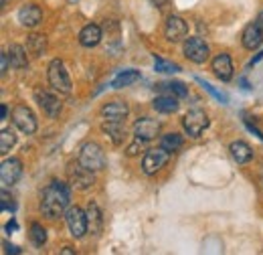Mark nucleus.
Returning a JSON list of instances; mask_svg holds the SVG:
<instances>
[{
    "instance_id": "1",
    "label": "nucleus",
    "mask_w": 263,
    "mask_h": 255,
    "mask_svg": "<svg viewBox=\"0 0 263 255\" xmlns=\"http://www.w3.org/2000/svg\"><path fill=\"white\" fill-rule=\"evenodd\" d=\"M69 198H71V192L65 183H59V180H53L41 196V211L45 217L49 219H57L59 215H63L69 205Z\"/></svg>"
},
{
    "instance_id": "2",
    "label": "nucleus",
    "mask_w": 263,
    "mask_h": 255,
    "mask_svg": "<svg viewBox=\"0 0 263 255\" xmlns=\"http://www.w3.org/2000/svg\"><path fill=\"white\" fill-rule=\"evenodd\" d=\"M49 83L55 92L59 94H69L71 92V79H69V73H67L65 65L61 63L59 59L51 61L49 65Z\"/></svg>"
},
{
    "instance_id": "3",
    "label": "nucleus",
    "mask_w": 263,
    "mask_h": 255,
    "mask_svg": "<svg viewBox=\"0 0 263 255\" xmlns=\"http://www.w3.org/2000/svg\"><path fill=\"white\" fill-rule=\"evenodd\" d=\"M79 162L89 168V170H101L105 166V154L101 150V146H98L96 142H87L83 148H81V154H79Z\"/></svg>"
},
{
    "instance_id": "4",
    "label": "nucleus",
    "mask_w": 263,
    "mask_h": 255,
    "mask_svg": "<svg viewBox=\"0 0 263 255\" xmlns=\"http://www.w3.org/2000/svg\"><path fill=\"white\" fill-rule=\"evenodd\" d=\"M12 122H14V126L18 128L21 132H25V134H34L36 132V118H34L33 110L23 105V103L12 110Z\"/></svg>"
},
{
    "instance_id": "5",
    "label": "nucleus",
    "mask_w": 263,
    "mask_h": 255,
    "mask_svg": "<svg viewBox=\"0 0 263 255\" xmlns=\"http://www.w3.org/2000/svg\"><path fill=\"white\" fill-rule=\"evenodd\" d=\"M67 227H69V231H71V235L73 237H83L85 233H87V215L79 209V207H71V209H67Z\"/></svg>"
},
{
    "instance_id": "6",
    "label": "nucleus",
    "mask_w": 263,
    "mask_h": 255,
    "mask_svg": "<svg viewBox=\"0 0 263 255\" xmlns=\"http://www.w3.org/2000/svg\"><path fill=\"white\" fill-rule=\"evenodd\" d=\"M69 180H71V187L79 189V191H85L93 185V170L85 168L81 162L71 166L69 168Z\"/></svg>"
},
{
    "instance_id": "7",
    "label": "nucleus",
    "mask_w": 263,
    "mask_h": 255,
    "mask_svg": "<svg viewBox=\"0 0 263 255\" xmlns=\"http://www.w3.org/2000/svg\"><path fill=\"white\" fill-rule=\"evenodd\" d=\"M182 126H184V130L189 132V136L198 138V136L206 130V126H209V118H206V114H204V112H200V110H193V112H189V114L184 116Z\"/></svg>"
},
{
    "instance_id": "8",
    "label": "nucleus",
    "mask_w": 263,
    "mask_h": 255,
    "mask_svg": "<svg viewBox=\"0 0 263 255\" xmlns=\"http://www.w3.org/2000/svg\"><path fill=\"white\" fill-rule=\"evenodd\" d=\"M184 55L193 63H204L209 59V45L202 39H198V37H191L184 43Z\"/></svg>"
},
{
    "instance_id": "9",
    "label": "nucleus",
    "mask_w": 263,
    "mask_h": 255,
    "mask_svg": "<svg viewBox=\"0 0 263 255\" xmlns=\"http://www.w3.org/2000/svg\"><path fill=\"white\" fill-rule=\"evenodd\" d=\"M166 162H168V150H164V148H160V150H148L144 160H142V168H144L146 174H154L160 168H164Z\"/></svg>"
},
{
    "instance_id": "10",
    "label": "nucleus",
    "mask_w": 263,
    "mask_h": 255,
    "mask_svg": "<svg viewBox=\"0 0 263 255\" xmlns=\"http://www.w3.org/2000/svg\"><path fill=\"white\" fill-rule=\"evenodd\" d=\"M23 174V164L18 158H10L2 162V168H0V178H2V185L4 187H10L14 185Z\"/></svg>"
},
{
    "instance_id": "11",
    "label": "nucleus",
    "mask_w": 263,
    "mask_h": 255,
    "mask_svg": "<svg viewBox=\"0 0 263 255\" xmlns=\"http://www.w3.org/2000/svg\"><path fill=\"white\" fill-rule=\"evenodd\" d=\"M34 99H36V103L43 107V112H45L47 116H51V118H57V116H59V112H61V103H59L57 97L51 96L49 92H45V89H36V92H34Z\"/></svg>"
},
{
    "instance_id": "12",
    "label": "nucleus",
    "mask_w": 263,
    "mask_h": 255,
    "mask_svg": "<svg viewBox=\"0 0 263 255\" xmlns=\"http://www.w3.org/2000/svg\"><path fill=\"white\" fill-rule=\"evenodd\" d=\"M158 132H160V124L156 120H150V118H142L134 126V136L138 140H152L158 136Z\"/></svg>"
},
{
    "instance_id": "13",
    "label": "nucleus",
    "mask_w": 263,
    "mask_h": 255,
    "mask_svg": "<svg viewBox=\"0 0 263 255\" xmlns=\"http://www.w3.org/2000/svg\"><path fill=\"white\" fill-rule=\"evenodd\" d=\"M186 32H189V25H186L180 16H170V19H168L166 29H164V34L168 41L178 43V41H182V39L186 37Z\"/></svg>"
},
{
    "instance_id": "14",
    "label": "nucleus",
    "mask_w": 263,
    "mask_h": 255,
    "mask_svg": "<svg viewBox=\"0 0 263 255\" xmlns=\"http://www.w3.org/2000/svg\"><path fill=\"white\" fill-rule=\"evenodd\" d=\"M128 112H130L128 105L122 101H111V103L103 105V110H101V114L107 122H124L128 118Z\"/></svg>"
},
{
    "instance_id": "15",
    "label": "nucleus",
    "mask_w": 263,
    "mask_h": 255,
    "mask_svg": "<svg viewBox=\"0 0 263 255\" xmlns=\"http://www.w3.org/2000/svg\"><path fill=\"white\" fill-rule=\"evenodd\" d=\"M213 71L217 73V77L221 81H229L233 77V63H231V57L227 53H221L213 59Z\"/></svg>"
},
{
    "instance_id": "16",
    "label": "nucleus",
    "mask_w": 263,
    "mask_h": 255,
    "mask_svg": "<svg viewBox=\"0 0 263 255\" xmlns=\"http://www.w3.org/2000/svg\"><path fill=\"white\" fill-rule=\"evenodd\" d=\"M41 19H43V12H41V8L34 6V4L23 6L21 12H18V21H21L23 27H36V25L41 23Z\"/></svg>"
},
{
    "instance_id": "17",
    "label": "nucleus",
    "mask_w": 263,
    "mask_h": 255,
    "mask_svg": "<svg viewBox=\"0 0 263 255\" xmlns=\"http://www.w3.org/2000/svg\"><path fill=\"white\" fill-rule=\"evenodd\" d=\"M263 41V31L257 27V23H251L243 31V45L247 49H257Z\"/></svg>"
},
{
    "instance_id": "18",
    "label": "nucleus",
    "mask_w": 263,
    "mask_h": 255,
    "mask_svg": "<svg viewBox=\"0 0 263 255\" xmlns=\"http://www.w3.org/2000/svg\"><path fill=\"white\" fill-rule=\"evenodd\" d=\"M99 41H101V29L98 25H87V27H83V31L79 32V43L87 49L99 45Z\"/></svg>"
},
{
    "instance_id": "19",
    "label": "nucleus",
    "mask_w": 263,
    "mask_h": 255,
    "mask_svg": "<svg viewBox=\"0 0 263 255\" xmlns=\"http://www.w3.org/2000/svg\"><path fill=\"white\" fill-rule=\"evenodd\" d=\"M154 110L160 112V114H174L178 110V101H176V96H160L154 99Z\"/></svg>"
},
{
    "instance_id": "20",
    "label": "nucleus",
    "mask_w": 263,
    "mask_h": 255,
    "mask_svg": "<svg viewBox=\"0 0 263 255\" xmlns=\"http://www.w3.org/2000/svg\"><path fill=\"white\" fill-rule=\"evenodd\" d=\"M229 150H231V156L237 160L239 164H245V162H249V160L253 158V150L245 142H233Z\"/></svg>"
},
{
    "instance_id": "21",
    "label": "nucleus",
    "mask_w": 263,
    "mask_h": 255,
    "mask_svg": "<svg viewBox=\"0 0 263 255\" xmlns=\"http://www.w3.org/2000/svg\"><path fill=\"white\" fill-rule=\"evenodd\" d=\"M154 89H158V92H166V94L176 96V97H184L186 94H189L186 85H184V83H180V81H166V83H158V85H154Z\"/></svg>"
},
{
    "instance_id": "22",
    "label": "nucleus",
    "mask_w": 263,
    "mask_h": 255,
    "mask_svg": "<svg viewBox=\"0 0 263 255\" xmlns=\"http://www.w3.org/2000/svg\"><path fill=\"white\" fill-rule=\"evenodd\" d=\"M8 57H10V65L14 69H25L29 65V61H27V51L21 45H12L10 51H8Z\"/></svg>"
},
{
    "instance_id": "23",
    "label": "nucleus",
    "mask_w": 263,
    "mask_h": 255,
    "mask_svg": "<svg viewBox=\"0 0 263 255\" xmlns=\"http://www.w3.org/2000/svg\"><path fill=\"white\" fill-rule=\"evenodd\" d=\"M85 215H87V227L91 233H99L101 229V213H99L98 205L96 203H89L87 209H85Z\"/></svg>"
},
{
    "instance_id": "24",
    "label": "nucleus",
    "mask_w": 263,
    "mask_h": 255,
    "mask_svg": "<svg viewBox=\"0 0 263 255\" xmlns=\"http://www.w3.org/2000/svg\"><path fill=\"white\" fill-rule=\"evenodd\" d=\"M103 132H107L114 140V144H122L124 142V136H126V130L122 128V122H105L103 124Z\"/></svg>"
},
{
    "instance_id": "25",
    "label": "nucleus",
    "mask_w": 263,
    "mask_h": 255,
    "mask_svg": "<svg viewBox=\"0 0 263 255\" xmlns=\"http://www.w3.org/2000/svg\"><path fill=\"white\" fill-rule=\"evenodd\" d=\"M140 79V71H124V73H120L114 81H111V87H116V89H120V87H126V85H130L134 81H138Z\"/></svg>"
},
{
    "instance_id": "26",
    "label": "nucleus",
    "mask_w": 263,
    "mask_h": 255,
    "mask_svg": "<svg viewBox=\"0 0 263 255\" xmlns=\"http://www.w3.org/2000/svg\"><path fill=\"white\" fill-rule=\"evenodd\" d=\"M45 47H47L45 37H41V34H33V37H29V53H31V55L41 57V55L45 53Z\"/></svg>"
},
{
    "instance_id": "27",
    "label": "nucleus",
    "mask_w": 263,
    "mask_h": 255,
    "mask_svg": "<svg viewBox=\"0 0 263 255\" xmlns=\"http://www.w3.org/2000/svg\"><path fill=\"white\" fill-rule=\"evenodd\" d=\"M180 146H182V136L180 134H166L162 138V144H160V148H164L168 152H176Z\"/></svg>"
},
{
    "instance_id": "28",
    "label": "nucleus",
    "mask_w": 263,
    "mask_h": 255,
    "mask_svg": "<svg viewBox=\"0 0 263 255\" xmlns=\"http://www.w3.org/2000/svg\"><path fill=\"white\" fill-rule=\"evenodd\" d=\"M14 142H16L14 132H10V130H2V134H0V152H2V154L10 152V148L14 146Z\"/></svg>"
},
{
    "instance_id": "29",
    "label": "nucleus",
    "mask_w": 263,
    "mask_h": 255,
    "mask_svg": "<svg viewBox=\"0 0 263 255\" xmlns=\"http://www.w3.org/2000/svg\"><path fill=\"white\" fill-rule=\"evenodd\" d=\"M31 239H33V243L36 247H43L45 241H47V231L39 223H33L31 225Z\"/></svg>"
},
{
    "instance_id": "30",
    "label": "nucleus",
    "mask_w": 263,
    "mask_h": 255,
    "mask_svg": "<svg viewBox=\"0 0 263 255\" xmlns=\"http://www.w3.org/2000/svg\"><path fill=\"white\" fill-rule=\"evenodd\" d=\"M154 69H156L158 73H178V71H180V67L176 63L164 61V59H160V57L154 59Z\"/></svg>"
},
{
    "instance_id": "31",
    "label": "nucleus",
    "mask_w": 263,
    "mask_h": 255,
    "mask_svg": "<svg viewBox=\"0 0 263 255\" xmlns=\"http://www.w3.org/2000/svg\"><path fill=\"white\" fill-rule=\"evenodd\" d=\"M197 81H198V83H200V85H202V87H204V89H206V92H209V94H211V96L215 97V99H219L221 103H227V96H225V94H221V92H217V89H215V87H213L211 83H206V81H202L200 77H197Z\"/></svg>"
},
{
    "instance_id": "32",
    "label": "nucleus",
    "mask_w": 263,
    "mask_h": 255,
    "mask_svg": "<svg viewBox=\"0 0 263 255\" xmlns=\"http://www.w3.org/2000/svg\"><path fill=\"white\" fill-rule=\"evenodd\" d=\"M2 209L4 211H14V203H12V198L8 196L6 191H2Z\"/></svg>"
},
{
    "instance_id": "33",
    "label": "nucleus",
    "mask_w": 263,
    "mask_h": 255,
    "mask_svg": "<svg viewBox=\"0 0 263 255\" xmlns=\"http://www.w3.org/2000/svg\"><path fill=\"white\" fill-rule=\"evenodd\" d=\"M0 59H2V75H6V71H8V59H10V57H8L6 53H2Z\"/></svg>"
},
{
    "instance_id": "34",
    "label": "nucleus",
    "mask_w": 263,
    "mask_h": 255,
    "mask_svg": "<svg viewBox=\"0 0 263 255\" xmlns=\"http://www.w3.org/2000/svg\"><path fill=\"white\" fill-rule=\"evenodd\" d=\"M4 247H6V249H4L6 253H18V251H21L18 247H14V245H8V243H4Z\"/></svg>"
},
{
    "instance_id": "35",
    "label": "nucleus",
    "mask_w": 263,
    "mask_h": 255,
    "mask_svg": "<svg viewBox=\"0 0 263 255\" xmlns=\"http://www.w3.org/2000/svg\"><path fill=\"white\" fill-rule=\"evenodd\" d=\"M255 23H257V27H259V29H261V31H263V10H261V12H259V14H257V19H255Z\"/></svg>"
},
{
    "instance_id": "36",
    "label": "nucleus",
    "mask_w": 263,
    "mask_h": 255,
    "mask_svg": "<svg viewBox=\"0 0 263 255\" xmlns=\"http://www.w3.org/2000/svg\"><path fill=\"white\" fill-rule=\"evenodd\" d=\"M6 116H8V110H6V105H2V107H0V118L6 120Z\"/></svg>"
},
{
    "instance_id": "37",
    "label": "nucleus",
    "mask_w": 263,
    "mask_h": 255,
    "mask_svg": "<svg viewBox=\"0 0 263 255\" xmlns=\"http://www.w3.org/2000/svg\"><path fill=\"white\" fill-rule=\"evenodd\" d=\"M239 83H241V85H243V89H251V87H249V83H247V79H245V77H241V79H239Z\"/></svg>"
},
{
    "instance_id": "38",
    "label": "nucleus",
    "mask_w": 263,
    "mask_h": 255,
    "mask_svg": "<svg viewBox=\"0 0 263 255\" xmlns=\"http://www.w3.org/2000/svg\"><path fill=\"white\" fill-rule=\"evenodd\" d=\"M14 229H16V223H14V221H12V223L6 225V231H8V233H10V231H14Z\"/></svg>"
},
{
    "instance_id": "39",
    "label": "nucleus",
    "mask_w": 263,
    "mask_h": 255,
    "mask_svg": "<svg viewBox=\"0 0 263 255\" xmlns=\"http://www.w3.org/2000/svg\"><path fill=\"white\" fill-rule=\"evenodd\" d=\"M261 59H263V51L259 53V55H257V57H255V59H253V61H251V65H255L257 61H261Z\"/></svg>"
},
{
    "instance_id": "40",
    "label": "nucleus",
    "mask_w": 263,
    "mask_h": 255,
    "mask_svg": "<svg viewBox=\"0 0 263 255\" xmlns=\"http://www.w3.org/2000/svg\"><path fill=\"white\" fill-rule=\"evenodd\" d=\"M63 253H65V255L73 253V249H71V247H65V249H63Z\"/></svg>"
},
{
    "instance_id": "41",
    "label": "nucleus",
    "mask_w": 263,
    "mask_h": 255,
    "mask_svg": "<svg viewBox=\"0 0 263 255\" xmlns=\"http://www.w3.org/2000/svg\"><path fill=\"white\" fill-rule=\"evenodd\" d=\"M69 2H75V0H69Z\"/></svg>"
}]
</instances>
